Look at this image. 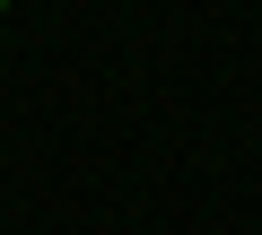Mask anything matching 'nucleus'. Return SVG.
Masks as SVG:
<instances>
[{"label": "nucleus", "instance_id": "nucleus-1", "mask_svg": "<svg viewBox=\"0 0 262 235\" xmlns=\"http://www.w3.org/2000/svg\"><path fill=\"white\" fill-rule=\"evenodd\" d=\"M0 18H9V0H0Z\"/></svg>", "mask_w": 262, "mask_h": 235}]
</instances>
